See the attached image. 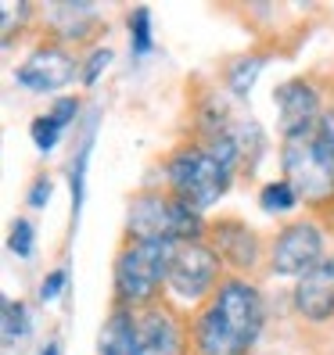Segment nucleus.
Here are the masks:
<instances>
[{"label": "nucleus", "instance_id": "obj_4", "mask_svg": "<svg viewBox=\"0 0 334 355\" xmlns=\"http://www.w3.org/2000/svg\"><path fill=\"white\" fill-rule=\"evenodd\" d=\"M281 173L312 219H327L334 212V151L317 133L281 140Z\"/></svg>", "mask_w": 334, "mask_h": 355}, {"label": "nucleus", "instance_id": "obj_23", "mask_svg": "<svg viewBox=\"0 0 334 355\" xmlns=\"http://www.w3.org/2000/svg\"><path fill=\"white\" fill-rule=\"evenodd\" d=\"M65 287H69V266H54L51 273L40 280V302L44 305L58 302L61 295H65Z\"/></svg>", "mask_w": 334, "mask_h": 355}, {"label": "nucleus", "instance_id": "obj_24", "mask_svg": "<svg viewBox=\"0 0 334 355\" xmlns=\"http://www.w3.org/2000/svg\"><path fill=\"white\" fill-rule=\"evenodd\" d=\"M51 194H54V180H51L47 173H40V176H33V183H29L26 201H29V208H44V205L51 201Z\"/></svg>", "mask_w": 334, "mask_h": 355}, {"label": "nucleus", "instance_id": "obj_6", "mask_svg": "<svg viewBox=\"0 0 334 355\" xmlns=\"http://www.w3.org/2000/svg\"><path fill=\"white\" fill-rule=\"evenodd\" d=\"M327 255V237H324V223L320 219H291L284 223L266 248V273L269 277H291L299 280L309 273L312 266Z\"/></svg>", "mask_w": 334, "mask_h": 355}, {"label": "nucleus", "instance_id": "obj_26", "mask_svg": "<svg viewBox=\"0 0 334 355\" xmlns=\"http://www.w3.org/2000/svg\"><path fill=\"white\" fill-rule=\"evenodd\" d=\"M317 137L327 144V148L334 151V101L327 104V112H324V119H320V126H317Z\"/></svg>", "mask_w": 334, "mask_h": 355}, {"label": "nucleus", "instance_id": "obj_14", "mask_svg": "<svg viewBox=\"0 0 334 355\" xmlns=\"http://www.w3.org/2000/svg\"><path fill=\"white\" fill-rule=\"evenodd\" d=\"M266 51H252V54H241V58H234L231 65L223 69V83H226V90H231L234 97H248L252 94V87H256V79H259V72L266 69Z\"/></svg>", "mask_w": 334, "mask_h": 355}, {"label": "nucleus", "instance_id": "obj_3", "mask_svg": "<svg viewBox=\"0 0 334 355\" xmlns=\"http://www.w3.org/2000/svg\"><path fill=\"white\" fill-rule=\"evenodd\" d=\"M122 237L169 241V244L205 241L208 237V219H205V212H198V208L180 201L176 194H169L165 187H140L137 194H130Z\"/></svg>", "mask_w": 334, "mask_h": 355}, {"label": "nucleus", "instance_id": "obj_10", "mask_svg": "<svg viewBox=\"0 0 334 355\" xmlns=\"http://www.w3.org/2000/svg\"><path fill=\"white\" fill-rule=\"evenodd\" d=\"M144 355H191V312L173 302H155L137 312Z\"/></svg>", "mask_w": 334, "mask_h": 355}, {"label": "nucleus", "instance_id": "obj_9", "mask_svg": "<svg viewBox=\"0 0 334 355\" xmlns=\"http://www.w3.org/2000/svg\"><path fill=\"white\" fill-rule=\"evenodd\" d=\"M274 108H277V133L281 140H295L317 133L320 119L327 112L324 90L312 76H291L274 90Z\"/></svg>", "mask_w": 334, "mask_h": 355}, {"label": "nucleus", "instance_id": "obj_12", "mask_svg": "<svg viewBox=\"0 0 334 355\" xmlns=\"http://www.w3.org/2000/svg\"><path fill=\"white\" fill-rule=\"evenodd\" d=\"M47 22H51V40H61L65 47H72V51H79V47H97L94 40L108 29L101 22V15H97V8H90V4H54L51 11H47Z\"/></svg>", "mask_w": 334, "mask_h": 355}, {"label": "nucleus", "instance_id": "obj_25", "mask_svg": "<svg viewBox=\"0 0 334 355\" xmlns=\"http://www.w3.org/2000/svg\"><path fill=\"white\" fill-rule=\"evenodd\" d=\"M33 15V4H18V26H26V18ZM15 40V8L4 4V44Z\"/></svg>", "mask_w": 334, "mask_h": 355}, {"label": "nucleus", "instance_id": "obj_16", "mask_svg": "<svg viewBox=\"0 0 334 355\" xmlns=\"http://www.w3.org/2000/svg\"><path fill=\"white\" fill-rule=\"evenodd\" d=\"M299 205H302V201H299V194H295V187H291L284 176L262 183V191H259V208H262V212H269V216H287V212H295Z\"/></svg>", "mask_w": 334, "mask_h": 355}, {"label": "nucleus", "instance_id": "obj_20", "mask_svg": "<svg viewBox=\"0 0 334 355\" xmlns=\"http://www.w3.org/2000/svg\"><path fill=\"white\" fill-rule=\"evenodd\" d=\"M29 137H33V144H36V148L47 155V151H54L58 144H61V137H65V130H61L58 122H54V119H51V115L44 112V115H36V119L29 122Z\"/></svg>", "mask_w": 334, "mask_h": 355}, {"label": "nucleus", "instance_id": "obj_22", "mask_svg": "<svg viewBox=\"0 0 334 355\" xmlns=\"http://www.w3.org/2000/svg\"><path fill=\"white\" fill-rule=\"evenodd\" d=\"M79 112H83V101L76 97V94H61L54 104H51V108H47V115L58 122V126L61 130H69L72 126V122L79 119Z\"/></svg>", "mask_w": 334, "mask_h": 355}, {"label": "nucleus", "instance_id": "obj_5", "mask_svg": "<svg viewBox=\"0 0 334 355\" xmlns=\"http://www.w3.org/2000/svg\"><path fill=\"white\" fill-rule=\"evenodd\" d=\"M226 266L208 241H187L176 244L169 262V280H165V302H173L183 312H194L212 298V291L223 284Z\"/></svg>", "mask_w": 334, "mask_h": 355}, {"label": "nucleus", "instance_id": "obj_8", "mask_svg": "<svg viewBox=\"0 0 334 355\" xmlns=\"http://www.w3.org/2000/svg\"><path fill=\"white\" fill-rule=\"evenodd\" d=\"M79 61L83 58L72 47L44 36L22 65H15V83L29 94H58L61 87H72V79H79Z\"/></svg>", "mask_w": 334, "mask_h": 355}, {"label": "nucleus", "instance_id": "obj_7", "mask_svg": "<svg viewBox=\"0 0 334 355\" xmlns=\"http://www.w3.org/2000/svg\"><path fill=\"white\" fill-rule=\"evenodd\" d=\"M208 244L216 248V255L223 259L226 273L237 277H259L266 273V248L269 237H262L252 223H244L241 216H219L208 219Z\"/></svg>", "mask_w": 334, "mask_h": 355}, {"label": "nucleus", "instance_id": "obj_13", "mask_svg": "<svg viewBox=\"0 0 334 355\" xmlns=\"http://www.w3.org/2000/svg\"><path fill=\"white\" fill-rule=\"evenodd\" d=\"M97 355H144L137 309H126L119 302L108 305V316L97 330Z\"/></svg>", "mask_w": 334, "mask_h": 355}, {"label": "nucleus", "instance_id": "obj_27", "mask_svg": "<svg viewBox=\"0 0 334 355\" xmlns=\"http://www.w3.org/2000/svg\"><path fill=\"white\" fill-rule=\"evenodd\" d=\"M40 355H61V341H58V338H51V341L44 345V352H40Z\"/></svg>", "mask_w": 334, "mask_h": 355}, {"label": "nucleus", "instance_id": "obj_15", "mask_svg": "<svg viewBox=\"0 0 334 355\" xmlns=\"http://www.w3.org/2000/svg\"><path fill=\"white\" fill-rule=\"evenodd\" d=\"M94 122L87 126V133H83L79 148L72 155V165H69V183H72V230L79 223V212H83V187H87V162H90V151H94Z\"/></svg>", "mask_w": 334, "mask_h": 355}, {"label": "nucleus", "instance_id": "obj_11", "mask_svg": "<svg viewBox=\"0 0 334 355\" xmlns=\"http://www.w3.org/2000/svg\"><path fill=\"white\" fill-rule=\"evenodd\" d=\"M291 312L306 327H324L334 320V252L302 273L291 287Z\"/></svg>", "mask_w": 334, "mask_h": 355}, {"label": "nucleus", "instance_id": "obj_17", "mask_svg": "<svg viewBox=\"0 0 334 355\" xmlns=\"http://www.w3.org/2000/svg\"><path fill=\"white\" fill-rule=\"evenodd\" d=\"M126 29H130V54L144 58L155 51V33H151V8H133L126 11Z\"/></svg>", "mask_w": 334, "mask_h": 355}, {"label": "nucleus", "instance_id": "obj_18", "mask_svg": "<svg viewBox=\"0 0 334 355\" xmlns=\"http://www.w3.org/2000/svg\"><path fill=\"white\" fill-rule=\"evenodd\" d=\"M29 338V305L22 298H4V345L15 348Z\"/></svg>", "mask_w": 334, "mask_h": 355}, {"label": "nucleus", "instance_id": "obj_19", "mask_svg": "<svg viewBox=\"0 0 334 355\" xmlns=\"http://www.w3.org/2000/svg\"><path fill=\"white\" fill-rule=\"evenodd\" d=\"M112 47H104V44H97V47H87V54H83V61H79V83L83 87H94V83L101 79V72L112 65Z\"/></svg>", "mask_w": 334, "mask_h": 355}, {"label": "nucleus", "instance_id": "obj_1", "mask_svg": "<svg viewBox=\"0 0 334 355\" xmlns=\"http://www.w3.org/2000/svg\"><path fill=\"white\" fill-rule=\"evenodd\" d=\"M266 327V298L252 277L226 273L191 312V355H252Z\"/></svg>", "mask_w": 334, "mask_h": 355}, {"label": "nucleus", "instance_id": "obj_2", "mask_svg": "<svg viewBox=\"0 0 334 355\" xmlns=\"http://www.w3.org/2000/svg\"><path fill=\"white\" fill-rule=\"evenodd\" d=\"M176 244L169 241H133L122 237L112 259V302L126 309H148L165 298Z\"/></svg>", "mask_w": 334, "mask_h": 355}, {"label": "nucleus", "instance_id": "obj_21", "mask_svg": "<svg viewBox=\"0 0 334 355\" xmlns=\"http://www.w3.org/2000/svg\"><path fill=\"white\" fill-rule=\"evenodd\" d=\"M8 248H11V255H18V259H33V252H36V226L29 219H15L11 230H8Z\"/></svg>", "mask_w": 334, "mask_h": 355}]
</instances>
